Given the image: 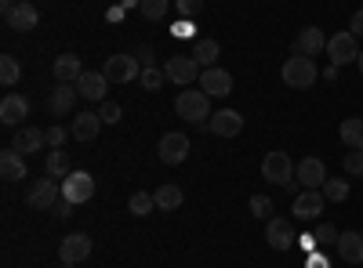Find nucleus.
Masks as SVG:
<instances>
[{"label":"nucleus","instance_id":"nucleus-32","mask_svg":"<svg viewBox=\"0 0 363 268\" xmlns=\"http://www.w3.org/2000/svg\"><path fill=\"white\" fill-rule=\"evenodd\" d=\"M128 211H131L135 218H145L149 211H157V199H153V192H135V196L128 199Z\"/></svg>","mask_w":363,"mask_h":268},{"label":"nucleus","instance_id":"nucleus-19","mask_svg":"<svg viewBox=\"0 0 363 268\" xmlns=\"http://www.w3.org/2000/svg\"><path fill=\"white\" fill-rule=\"evenodd\" d=\"M77 98H80L77 83H55V91L48 95V109H51L55 116H66V112L77 105Z\"/></svg>","mask_w":363,"mask_h":268},{"label":"nucleus","instance_id":"nucleus-8","mask_svg":"<svg viewBox=\"0 0 363 268\" xmlns=\"http://www.w3.org/2000/svg\"><path fill=\"white\" fill-rule=\"evenodd\" d=\"M91 196H95V177H91L87 170H73L66 182H62V199H69L73 206L87 203Z\"/></svg>","mask_w":363,"mask_h":268},{"label":"nucleus","instance_id":"nucleus-43","mask_svg":"<svg viewBox=\"0 0 363 268\" xmlns=\"http://www.w3.org/2000/svg\"><path fill=\"white\" fill-rule=\"evenodd\" d=\"M51 211H55V218H69V214H73V203H69V199H58Z\"/></svg>","mask_w":363,"mask_h":268},{"label":"nucleus","instance_id":"nucleus-27","mask_svg":"<svg viewBox=\"0 0 363 268\" xmlns=\"http://www.w3.org/2000/svg\"><path fill=\"white\" fill-rule=\"evenodd\" d=\"M338 134H342V145L363 148V120H359V116H349V120H342Z\"/></svg>","mask_w":363,"mask_h":268},{"label":"nucleus","instance_id":"nucleus-46","mask_svg":"<svg viewBox=\"0 0 363 268\" xmlns=\"http://www.w3.org/2000/svg\"><path fill=\"white\" fill-rule=\"evenodd\" d=\"M106 18H109V22H124V4L109 8V11H106Z\"/></svg>","mask_w":363,"mask_h":268},{"label":"nucleus","instance_id":"nucleus-20","mask_svg":"<svg viewBox=\"0 0 363 268\" xmlns=\"http://www.w3.org/2000/svg\"><path fill=\"white\" fill-rule=\"evenodd\" d=\"M44 145H48V131H40V127H22L15 134V141H11V148H15V153H22V156L40 153Z\"/></svg>","mask_w":363,"mask_h":268},{"label":"nucleus","instance_id":"nucleus-2","mask_svg":"<svg viewBox=\"0 0 363 268\" xmlns=\"http://www.w3.org/2000/svg\"><path fill=\"white\" fill-rule=\"evenodd\" d=\"M174 112H178L186 124H207V120H211V95L186 87V91L174 98Z\"/></svg>","mask_w":363,"mask_h":268},{"label":"nucleus","instance_id":"nucleus-14","mask_svg":"<svg viewBox=\"0 0 363 268\" xmlns=\"http://www.w3.org/2000/svg\"><path fill=\"white\" fill-rule=\"evenodd\" d=\"M200 91L211 95V98H225V95L233 91V76H229L222 66H211V69L200 73Z\"/></svg>","mask_w":363,"mask_h":268},{"label":"nucleus","instance_id":"nucleus-3","mask_svg":"<svg viewBox=\"0 0 363 268\" xmlns=\"http://www.w3.org/2000/svg\"><path fill=\"white\" fill-rule=\"evenodd\" d=\"M62 199V185L55 182V177H37L33 185H29V192H26V203L33 206V211H51V206Z\"/></svg>","mask_w":363,"mask_h":268},{"label":"nucleus","instance_id":"nucleus-39","mask_svg":"<svg viewBox=\"0 0 363 268\" xmlns=\"http://www.w3.org/2000/svg\"><path fill=\"white\" fill-rule=\"evenodd\" d=\"M174 11H178L182 18H196V15L203 11V0H174Z\"/></svg>","mask_w":363,"mask_h":268},{"label":"nucleus","instance_id":"nucleus-4","mask_svg":"<svg viewBox=\"0 0 363 268\" xmlns=\"http://www.w3.org/2000/svg\"><path fill=\"white\" fill-rule=\"evenodd\" d=\"M294 160L287 156V153H265V160H262V177L269 185H287V182H294Z\"/></svg>","mask_w":363,"mask_h":268},{"label":"nucleus","instance_id":"nucleus-38","mask_svg":"<svg viewBox=\"0 0 363 268\" xmlns=\"http://www.w3.org/2000/svg\"><path fill=\"white\" fill-rule=\"evenodd\" d=\"M313 235H316V243H320V247H338V235H342V232H338L335 225H320Z\"/></svg>","mask_w":363,"mask_h":268},{"label":"nucleus","instance_id":"nucleus-15","mask_svg":"<svg viewBox=\"0 0 363 268\" xmlns=\"http://www.w3.org/2000/svg\"><path fill=\"white\" fill-rule=\"evenodd\" d=\"M77 91L84 102H106V91H109V76L106 73H95V69H87L80 80H77Z\"/></svg>","mask_w":363,"mask_h":268},{"label":"nucleus","instance_id":"nucleus-23","mask_svg":"<svg viewBox=\"0 0 363 268\" xmlns=\"http://www.w3.org/2000/svg\"><path fill=\"white\" fill-rule=\"evenodd\" d=\"M335 250L342 254L345 264H363V235H359V232H342Z\"/></svg>","mask_w":363,"mask_h":268},{"label":"nucleus","instance_id":"nucleus-28","mask_svg":"<svg viewBox=\"0 0 363 268\" xmlns=\"http://www.w3.org/2000/svg\"><path fill=\"white\" fill-rule=\"evenodd\" d=\"M153 199H157V211H178L186 196H182L178 185H160V189L153 192Z\"/></svg>","mask_w":363,"mask_h":268},{"label":"nucleus","instance_id":"nucleus-1","mask_svg":"<svg viewBox=\"0 0 363 268\" xmlns=\"http://www.w3.org/2000/svg\"><path fill=\"white\" fill-rule=\"evenodd\" d=\"M284 83L294 87V91H306V87H313L320 80V69H316V58H306V54H291L284 69H280Z\"/></svg>","mask_w":363,"mask_h":268},{"label":"nucleus","instance_id":"nucleus-25","mask_svg":"<svg viewBox=\"0 0 363 268\" xmlns=\"http://www.w3.org/2000/svg\"><path fill=\"white\" fill-rule=\"evenodd\" d=\"M99 127H102L99 112H77V120H73V138H77V141H95V138H99Z\"/></svg>","mask_w":363,"mask_h":268},{"label":"nucleus","instance_id":"nucleus-50","mask_svg":"<svg viewBox=\"0 0 363 268\" xmlns=\"http://www.w3.org/2000/svg\"><path fill=\"white\" fill-rule=\"evenodd\" d=\"M356 62H359V76H363V51H359V58H356Z\"/></svg>","mask_w":363,"mask_h":268},{"label":"nucleus","instance_id":"nucleus-17","mask_svg":"<svg viewBox=\"0 0 363 268\" xmlns=\"http://www.w3.org/2000/svg\"><path fill=\"white\" fill-rule=\"evenodd\" d=\"M26 116H29V98L26 95H4V102H0V124L18 127Z\"/></svg>","mask_w":363,"mask_h":268},{"label":"nucleus","instance_id":"nucleus-22","mask_svg":"<svg viewBox=\"0 0 363 268\" xmlns=\"http://www.w3.org/2000/svg\"><path fill=\"white\" fill-rule=\"evenodd\" d=\"M84 73H87V69L80 66L77 54H58V58H55V69H51V76H55L58 83H77Z\"/></svg>","mask_w":363,"mask_h":268},{"label":"nucleus","instance_id":"nucleus-49","mask_svg":"<svg viewBox=\"0 0 363 268\" xmlns=\"http://www.w3.org/2000/svg\"><path fill=\"white\" fill-rule=\"evenodd\" d=\"M124 8H142V0H120Z\"/></svg>","mask_w":363,"mask_h":268},{"label":"nucleus","instance_id":"nucleus-16","mask_svg":"<svg viewBox=\"0 0 363 268\" xmlns=\"http://www.w3.org/2000/svg\"><path fill=\"white\" fill-rule=\"evenodd\" d=\"M8 18V29H15V33H29L37 22H40V11H37V4H29V0H18V4L11 8V15H4Z\"/></svg>","mask_w":363,"mask_h":268},{"label":"nucleus","instance_id":"nucleus-30","mask_svg":"<svg viewBox=\"0 0 363 268\" xmlns=\"http://www.w3.org/2000/svg\"><path fill=\"white\" fill-rule=\"evenodd\" d=\"M142 18L145 22H164L167 18V11H171V0H142Z\"/></svg>","mask_w":363,"mask_h":268},{"label":"nucleus","instance_id":"nucleus-34","mask_svg":"<svg viewBox=\"0 0 363 268\" xmlns=\"http://www.w3.org/2000/svg\"><path fill=\"white\" fill-rule=\"evenodd\" d=\"M142 87H145V91H160V87H164V80H167V73L160 69V66H153V69H142Z\"/></svg>","mask_w":363,"mask_h":268},{"label":"nucleus","instance_id":"nucleus-18","mask_svg":"<svg viewBox=\"0 0 363 268\" xmlns=\"http://www.w3.org/2000/svg\"><path fill=\"white\" fill-rule=\"evenodd\" d=\"M327 51V37L320 33L316 25H306L301 33L294 37V54H306V58H316Z\"/></svg>","mask_w":363,"mask_h":268},{"label":"nucleus","instance_id":"nucleus-10","mask_svg":"<svg viewBox=\"0 0 363 268\" xmlns=\"http://www.w3.org/2000/svg\"><path fill=\"white\" fill-rule=\"evenodd\" d=\"M323 203H327L323 189H301V192L294 196V206H291V211H294L298 221H313V218H320Z\"/></svg>","mask_w":363,"mask_h":268},{"label":"nucleus","instance_id":"nucleus-40","mask_svg":"<svg viewBox=\"0 0 363 268\" xmlns=\"http://www.w3.org/2000/svg\"><path fill=\"white\" fill-rule=\"evenodd\" d=\"M135 58H138V66H142V69H153V66H157V51L149 47V44H142Z\"/></svg>","mask_w":363,"mask_h":268},{"label":"nucleus","instance_id":"nucleus-36","mask_svg":"<svg viewBox=\"0 0 363 268\" xmlns=\"http://www.w3.org/2000/svg\"><path fill=\"white\" fill-rule=\"evenodd\" d=\"M247 211L255 214V218H272V199L269 196H251V203H247Z\"/></svg>","mask_w":363,"mask_h":268},{"label":"nucleus","instance_id":"nucleus-21","mask_svg":"<svg viewBox=\"0 0 363 268\" xmlns=\"http://www.w3.org/2000/svg\"><path fill=\"white\" fill-rule=\"evenodd\" d=\"M265 243H269L272 250H291V247H294L291 225H287L284 218H269V225H265Z\"/></svg>","mask_w":363,"mask_h":268},{"label":"nucleus","instance_id":"nucleus-47","mask_svg":"<svg viewBox=\"0 0 363 268\" xmlns=\"http://www.w3.org/2000/svg\"><path fill=\"white\" fill-rule=\"evenodd\" d=\"M320 76H323V80H335V76H338V66H327Z\"/></svg>","mask_w":363,"mask_h":268},{"label":"nucleus","instance_id":"nucleus-42","mask_svg":"<svg viewBox=\"0 0 363 268\" xmlns=\"http://www.w3.org/2000/svg\"><path fill=\"white\" fill-rule=\"evenodd\" d=\"M171 33H174V37H193V18L174 22V25H171Z\"/></svg>","mask_w":363,"mask_h":268},{"label":"nucleus","instance_id":"nucleus-29","mask_svg":"<svg viewBox=\"0 0 363 268\" xmlns=\"http://www.w3.org/2000/svg\"><path fill=\"white\" fill-rule=\"evenodd\" d=\"M69 174H73V167H69V156L62 153V148H51V156H48V177H55V182L62 177V182H66Z\"/></svg>","mask_w":363,"mask_h":268},{"label":"nucleus","instance_id":"nucleus-5","mask_svg":"<svg viewBox=\"0 0 363 268\" xmlns=\"http://www.w3.org/2000/svg\"><path fill=\"white\" fill-rule=\"evenodd\" d=\"M102 73L109 76V83H131L135 76H142V66L135 54H109Z\"/></svg>","mask_w":363,"mask_h":268},{"label":"nucleus","instance_id":"nucleus-33","mask_svg":"<svg viewBox=\"0 0 363 268\" xmlns=\"http://www.w3.org/2000/svg\"><path fill=\"white\" fill-rule=\"evenodd\" d=\"M18 76H22V66L15 62L11 54H4V58H0V83H4V87H15Z\"/></svg>","mask_w":363,"mask_h":268},{"label":"nucleus","instance_id":"nucleus-48","mask_svg":"<svg viewBox=\"0 0 363 268\" xmlns=\"http://www.w3.org/2000/svg\"><path fill=\"white\" fill-rule=\"evenodd\" d=\"M11 8H15V0H0V11L4 15H11Z\"/></svg>","mask_w":363,"mask_h":268},{"label":"nucleus","instance_id":"nucleus-51","mask_svg":"<svg viewBox=\"0 0 363 268\" xmlns=\"http://www.w3.org/2000/svg\"><path fill=\"white\" fill-rule=\"evenodd\" d=\"M62 268H73V264H62Z\"/></svg>","mask_w":363,"mask_h":268},{"label":"nucleus","instance_id":"nucleus-41","mask_svg":"<svg viewBox=\"0 0 363 268\" xmlns=\"http://www.w3.org/2000/svg\"><path fill=\"white\" fill-rule=\"evenodd\" d=\"M69 134H73V131H66V127H51V131H48V145H51V148H62V141H66Z\"/></svg>","mask_w":363,"mask_h":268},{"label":"nucleus","instance_id":"nucleus-37","mask_svg":"<svg viewBox=\"0 0 363 268\" xmlns=\"http://www.w3.org/2000/svg\"><path fill=\"white\" fill-rule=\"evenodd\" d=\"M120 116H124V109L116 102H99V120L102 124H120Z\"/></svg>","mask_w":363,"mask_h":268},{"label":"nucleus","instance_id":"nucleus-13","mask_svg":"<svg viewBox=\"0 0 363 268\" xmlns=\"http://www.w3.org/2000/svg\"><path fill=\"white\" fill-rule=\"evenodd\" d=\"M294 182H298L301 189H323V182H327V167H323V160L306 156V160L294 167Z\"/></svg>","mask_w":363,"mask_h":268},{"label":"nucleus","instance_id":"nucleus-12","mask_svg":"<svg viewBox=\"0 0 363 268\" xmlns=\"http://www.w3.org/2000/svg\"><path fill=\"white\" fill-rule=\"evenodd\" d=\"M207 131L218 134V138H236L240 131H244V116H240L236 109H218V112H211Z\"/></svg>","mask_w":363,"mask_h":268},{"label":"nucleus","instance_id":"nucleus-7","mask_svg":"<svg viewBox=\"0 0 363 268\" xmlns=\"http://www.w3.org/2000/svg\"><path fill=\"white\" fill-rule=\"evenodd\" d=\"M164 73H167V80L171 83H182V87H189L193 80H200V62L193 54H174V58H167V66H164Z\"/></svg>","mask_w":363,"mask_h":268},{"label":"nucleus","instance_id":"nucleus-9","mask_svg":"<svg viewBox=\"0 0 363 268\" xmlns=\"http://www.w3.org/2000/svg\"><path fill=\"white\" fill-rule=\"evenodd\" d=\"M327 58H330V66H349L359 58V47H356V37L352 33H335L327 40Z\"/></svg>","mask_w":363,"mask_h":268},{"label":"nucleus","instance_id":"nucleus-35","mask_svg":"<svg viewBox=\"0 0 363 268\" xmlns=\"http://www.w3.org/2000/svg\"><path fill=\"white\" fill-rule=\"evenodd\" d=\"M342 167H345V174L363 177V148H349V153L342 156Z\"/></svg>","mask_w":363,"mask_h":268},{"label":"nucleus","instance_id":"nucleus-11","mask_svg":"<svg viewBox=\"0 0 363 268\" xmlns=\"http://www.w3.org/2000/svg\"><path fill=\"white\" fill-rule=\"evenodd\" d=\"M58 257H62V264H80L91 257V235L87 232H73L66 235L62 243H58Z\"/></svg>","mask_w":363,"mask_h":268},{"label":"nucleus","instance_id":"nucleus-6","mask_svg":"<svg viewBox=\"0 0 363 268\" xmlns=\"http://www.w3.org/2000/svg\"><path fill=\"white\" fill-rule=\"evenodd\" d=\"M157 153H160V163L167 167H178V163H186L189 156V134H182V131H167L157 145Z\"/></svg>","mask_w":363,"mask_h":268},{"label":"nucleus","instance_id":"nucleus-31","mask_svg":"<svg viewBox=\"0 0 363 268\" xmlns=\"http://www.w3.org/2000/svg\"><path fill=\"white\" fill-rule=\"evenodd\" d=\"M349 182H342V177H327L323 182V196H327V203H345L349 199Z\"/></svg>","mask_w":363,"mask_h":268},{"label":"nucleus","instance_id":"nucleus-44","mask_svg":"<svg viewBox=\"0 0 363 268\" xmlns=\"http://www.w3.org/2000/svg\"><path fill=\"white\" fill-rule=\"evenodd\" d=\"M349 33H352V37H363V8L352 15V22H349Z\"/></svg>","mask_w":363,"mask_h":268},{"label":"nucleus","instance_id":"nucleus-26","mask_svg":"<svg viewBox=\"0 0 363 268\" xmlns=\"http://www.w3.org/2000/svg\"><path fill=\"white\" fill-rule=\"evenodd\" d=\"M218 54H222V47H218V40H211V37H203V40L193 44V58L200 62V69L218 66Z\"/></svg>","mask_w":363,"mask_h":268},{"label":"nucleus","instance_id":"nucleus-45","mask_svg":"<svg viewBox=\"0 0 363 268\" xmlns=\"http://www.w3.org/2000/svg\"><path fill=\"white\" fill-rule=\"evenodd\" d=\"M306 268H330V261L316 250V254H309V261H306Z\"/></svg>","mask_w":363,"mask_h":268},{"label":"nucleus","instance_id":"nucleus-24","mask_svg":"<svg viewBox=\"0 0 363 268\" xmlns=\"http://www.w3.org/2000/svg\"><path fill=\"white\" fill-rule=\"evenodd\" d=\"M22 160H26L22 153L4 148V153H0V177H4V182H22V177H26V163Z\"/></svg>","mask_w":363,"mask_h":268}]
</instances>
